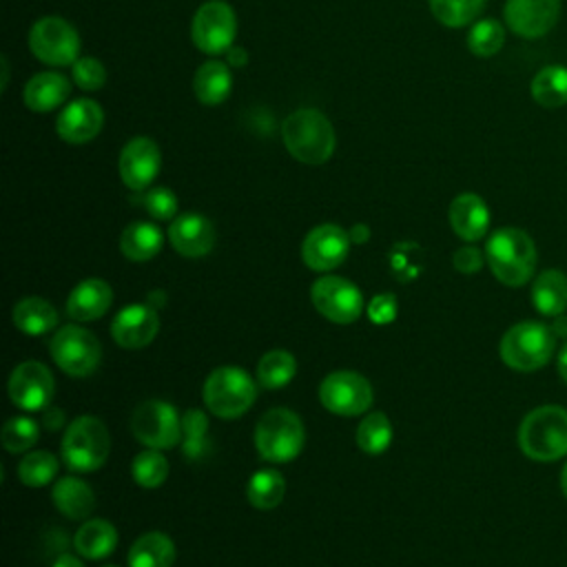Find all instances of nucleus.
<instances>
[{
  "label": "nucleus",
  "mask_w": 567,
  "mask_h": 567,
  "mask_svg": "<svg viewBox=\"0 0 567 567\" xmlns=\"http://www.w3.org/2000/svg\"><path fill=\"white\" fill-rule=\"evenodd\" d=\"M286 151L301 164H326L337 146V135L330 120L317 109H297L281 124Z\"/></svg>",
  "instance_id": "nucleus-1"
},
{
  "label": "nucleus",
  "mask_w": 567,
  "mask_h": 567,
  "mask_svg": "<svg viewBox=\"0 0 567 567\" xmlns=\"http://www.w3.org/2000/svg\"><path fill=\"white\" fill-rule=\"evenodd\" d=\"M485 259L501 284L516 288L527 284L536 270V246L520 228H498L485 244Z\"/></svg>",
  "instance_id": "nucleus-2"
},
{
  "label": "nucleus",
  "mask_w": 567,
  "mask_h": 567,
  "mask_svg": "<svg viewBox=\"0 0 567 567\" xmlns=\"http://www.w3.org/2000/svg\"><path fill=\"white\" fill-rule=\"evenodd\" d=\"M518 447L534 461H558L567 454V410L540 405L518 425Z\"/></svg>",
  "instance_id": "nucleus-3"
},
{
  "label": "nucleus",
  "mask_w": 567,
  "mask_h": 567,
  "mask_svg": "<svg viewBox=\"0 0 567 567\" xmlns=\"http://www.w3.org/2000/svg\"><path fill=\"white\" fill-rule=\"evenodd\" d=\"M556 350V334L549 326L538 321L514 323L501 339L498 352L507 368L518 372H534L549 363Z\"/></svg>",
  "instance_id": "nucleus-4"
},
{
  "label": "nucleus",
  "mask_w": 567,
  "mask_h": 567,
  "mask_svg": "<svg viewBox=\"0 0 567 567\" xmlns=\"http://www.w3.org/2000/svg\"><path fill=\"white\" fill-rule=\"evenodd\" d=\"M306 443L301 419L288 408L268 410L255 427V447L268 463H288L299 456Z\"/></svg>",
  "instance_id": "nucleus-5"
},
{
  "label": "nucleus",
  "mask_w": 567,
  "mask_h": 567,
  "mask_svg": "<svg viewBox=\"0 0 567 567\" xmlns=\"http://www.w3.org/2000/svg\"><path fill=\"white\" fill-rule=\"evenodd\" d=\"M111 450L106 425L97 416L82 414L73 419L62 436V458L73 472L86 474L104 465Z\"/></svg>",
  "instance_id": "nucleus-6"
},
{
  "label": "nucleus",
  "mask_w": 567,
  "mask_h": 567,
  "mask_svg": "<svg viewBox=\"0 0 567 567\" xmlns=\"http://www.w3.org/2000/svg\"><path fill=\"white\" fill-rule=\"evenodd\" d=\"M255 399V381L237 365H219L204 381V403L219 419H239Z\"/></svg>",
  "instance_id": "nucleus-7"
},
{
  "label": "nucleus",
  "mask_w": 567,
  "mask_h": 567,
  "mask_svg": "<svg viewBox=\"0 0 567 567\" xmlns=\"http://www.w3.org/2000/svg\"><path fill=\"white\" fill-rule=\"evenodd\" d=\"M29 49L44 64L69 66L78 60L80 35L64 18L42 16L29 29Z\"/></svg>",
  "instance_id": "nucleus-8"
},
{
  "label": "nucleus",
  "mask_w": 567,
  "mask_h": 567,
  "mask_svg": "<svg viewBox=\"0 0 567 567\" xmlns=\"http://www.w3.org/2000/svg\"><path fill=\"white\" fill-rule=\"evenodd\" d=\"M55 365L69 377H89L102 361V346L97 337L82 326L60 328L49 346Z\"/></svg>",
  "instance_id": "nucleus-9"
},
{
  "label": "nucleus",
  "mask_w": 567,
  "mask_h": 567,
  "mask_svg": "<svg viewBox=\"0 0 567 567\" xmlns=\"http://www.w3.org/2000/svg\"><path fill=\"white\" fill-rule=\"evenodd\" d=\"M133 436L153 450H171L182 441V416L159 399L142 401L131 414Z\"/></svg>",
  "instance_id": "nucleus-10"
},
{
  "label": "nucleus",
  "mask_w": 567,
  "mask_h": 567,
  "mask_svg": "<svg viewBox=\"0 0 567 567\" xmlns=\"http://www.w3.org/2000/svg\"><path fill=\"white\" fill-rule=\"evenodd\" d=\"M237 33V18L228 2L208 0L199 4L190 22L193 44L206 55L226 53Z\"/></svg>",
  "instance_id": "nucleus-11"
},
{
  "label": "nucleus",
  "mask_w": 567,
  "mask_h": 567,
  "mask_svg": "<svg viewBox=\"0 0 567 567\" xmlns=\"http://www.w3.org/2000/svg\"><path fill=\"white\" fill-rule=\"evenodd\" d=\"M319 401L332 414L359 416L372 405V385L359 372L337 370L321 381Z\"/></svg>",
  "instance_id": "nucleus-12"
},
{
  "label": "nucleus",
  "mask_w": 567,
  "mask_h": 567,
  "mask_svg": "<svg viewBox=\"0 0 567 567\" xmlns=\"http://www.w3.org/2000/svg\"><path fill=\"white\" fill-rule=\"evenodd\" d=\"M312 306L332 323H352L363 312L361 290L337 275L319 277L310 288Z\"/></svg>",
  "instance_id": "nucleus-13"
},
{
  "label": "nucleus",
  "mask_w": 567,
  "mask_h": 567,
  "mask_svg": "<svg viewBox=\"0 0 567 567\" xmlns=\"http://www.w3.org/2000/svg\"><path fill=\"white\" fill-rule=\"evenodd\" d=\"M55 392L53 377L49 368L40 361H22L13 368L9 377V399L13 405L38 412L44 410Z\"/></svg>",
  "instance_id": "nucleus-14"
},
{
  "label": "nucleus",
  "mask_w": 567,
  "mask_h": 567,
  "mask_svg": "<svg viewBox=\"0 0 567 567\" xmlns=\"http://www.w3.org/2000/svg\"><path fill=\"white\" fill-rule=\"evenodd\" d=\"M560 16V0H505L503 18L512 33L536 40L547 35Z\"/></svg>",
  "instance_id": "nucleus-15"
},
{
  "label": "nucleus",
  "mask_w": 567,
  "mask_h": 567,
  "mask_svg": "<svg viewBox=\"0 0 567 567\" xmlns=\"http://www.w3.org/2000/svg\"><path fill=\"white\" fill-rule=\"evenodd\" d=\"M350 235L337 224H319L315 226L303 244H301V259L310 270L328 272L343 264L350 250Z\"/></svg>",
  "instance_id": "nucleus-16"
},
{
  "label": "nucleus",
  "mask_w": 567,
  "mask_h": 567,
  "mask_svg": "<svg viewBox=\"0 0 567 567\" xmlns=\"http://www.w3.org/2000/svg\"><path fill=\"white\" fill-rule=\"evenodd\" d=\"M159 166H162L159 146L146 135H137L128 140L120 151V162H117L120 179L131 190H146L157 177Z\"/></svg>",
  "instance_id": "nucleus-17"
},
{
  "label": "nucleus",
  "mask_w": 567,
  "mask_h": 567,
  "mask_svg": "<svg viewBox=\"0 0 567 567\" xmlns=\"http://www.w3.org/2000/svg\"><path fill=\"white\" fill-rule=\"evenodd\" d=\"M159 332V315L148 303H131L111 321V337L126 350L146 348Z\"/></svg>",
  "instance_id": "nucleus-18"
},
{
  "label": "nucleus",
  "mask_w": 567,
  "mask_h": 567,
  "mask_svg": "<svg viewBox=\"0 0 567 567\" xmlns=\"http://www.w3.org/2000/svg\"><path fill=\"white\" fill-rule=\"evenodd\" d=\"M102 124H104L102 106L95 100L80 97V100H71L62 109L55 122V131L69 144H86L102 131Z\"/></svg>",
  "instance_id": "nucleus-19"
},
{
  "label": "nucleus",
  "mask_w": 567,
  "mask_h": 567,
  "mask_svg": "<svg viewBox=\"0 0 567 567\" xmlns=\"http://www.w3.org/2000/svg\"><path fill=\"white\" fill-rule=\"evenodd\" d=\"M168 241L182 257H204L215 246V228L199 213H184L168 226Z\"/></svg>",
  "instance_id": "nucleus-20"
},
{
  "label": "nucleus",
  "mask_w": 567,
  "mask_h": 567,
  "mask_svg": "<svg viewBox=\"0 0 567 567\" xmlns=\"http://www.w3.org/2000/svg\"><path fill=\"white\" fill-rule=\"evenodd\" d=\"M447 217L452 230L465 241L483 239L489 228V208L476 193L456 195L450 204Z\"/></svg>",
  "instance_id": "nucleus-21"
},
{
  "label": "nucleus",
  "mask_w": 567,
  "mask_h": 567,
  "mask_svg": "<svg viewBox=\"0 0 567 567\" xmlns=\"http://www.w3.org/2000/svg\"><path fill=\"white\" fill-rule=\"evenodd\" d=\"M113 301L111 286L104 279H84L80 281L69 299H66V315L75 321H95L100 319Z\"/></svg>",
  "instance_id": "nucleus-22"
},
{
  "label": "nucleus",
  "mask_w": 567,
  "mask_h": 567,
  "mask_svg": "<svg viewBox=\"0 0 567 567\" xmlns=\"http://www.w3.org/2000/svg\"><path fill=\"white\" fill-rule=\"evenodd\" d=\"M71 93L69 80L58 71L35 73L24 84V104L35 113H49L66 102Z\"/></svg>",
  "instance_id": "nucleus-23"
},
{
  "label": "nucleus",
  "mask_w": 567,
  "mask_h": 567,
  "mask_svg": "<svg viewBox=\"0 0 567 567\" xmlns=\"http://www.w3.org/2000/svg\"><path fill=\"white\" fill-rule=\"evenodd\" d=\"M53 505L60 514L73 520H84L95 507V494L93 489L78 476H64L60 478L51 489Z\"/></svg>",
  "instance_id": "nucleus-24"
},
{
  "label": "nucleus",
  "mask_w": 567,
  "mask_h": 567,
  "mask_svg": "<svg viewBox=\"0 0 567 567\" xmlns=\"http://www.w3.org/2000/svg\"><path fill=\"white\" fill-rule=\"evenodd\" d=\"M230 89H233V75L226 62L208 60L195 71L193 93L202 104L206 106L221 104L230 95Z\"/></svg>",
  "instance_id": "nucleus-25"
},
{
  "label": "nucleus",
  "mask_w": 567,
  "mask_h": 567,
  "mask_svg": "<svg viewBox=\"0 0 567 567\" xmlns=\"http://www.w3.org/2000/svg\"><path fill=\"white\" fill-rule=\"evenodd\" d=\"M75 551L82 558L89 560H102L109 554H113L117 545V532L115 527L104 518H89L80 525V529L73 536Z\"/></svg>",
  "instance_id": "nucleus-26"
},
{
  "label": "nucleus",
  "mask_w": 567,
  "mask_h": 567,
  "mask_svg": "<svg viewBox=\"0 0 567 567\" xmlns=\"http://www.w3.org/2000/svg\"><path fill=\"white\" fill-rule=\"evenodd\" d=\"M532 303L545 317H560L567 310V275L549 268L532 286Z\"/></svg>",
  "instance_id": "nucleus-27"
},
{
  "label": "nucleus",
  "mask_w": 567,
  "mask_h": 567,
  "mask_svg": "<svg viewBox=\"0 0 567 567\" xmlns=\"http://www.w3.org/2000/svg\"><path fill=\"white\" fill-rule=\"evenodd\" d=\"M164 246V235L153 221H133L120 235V250L131 261H148Z\"/></svg>",
  "instance_id": "nucleus-28"
},
{
  "label": "nucleus",
  "mask_w": 567,
  "mask_h": 567,
  "mask_svg": "<svg viewBox=\"0 0 567 567\" xmlns=\"http://www.w3.org/2000/svg\"><path fill=\"white\" fill-rule=\"evenodd\" d=\"M13 326L24 334H44L58 326L55 308L42 297H24L13 306Z\"/></svg>",
  "instance_id": "nucleus-29"
},
{
  "label": "nucleus",
  "mask_w": 567,
  "mask_h": 567,
  "mask_svg": "<svg viewBox=\"0 0 567 567\" xmlns=\"http://www.w3.org/2000/svg\"><path fill=\"white\" fill-rule=\"evenodd\" d=\"M175 545L164 532L140 536L128 549V567H173Z\"/></svg>",
  "instance_id": "nucleus-30"
},
{
  "label": "nucleus",
  "mask_w": 567,
  "mask_h": 567,
  "mask_svg": "<svg viewBox=\"0 0 567 567\" xmlns=\"http://www.w3.org/2000/svg\"><path fill=\"white\" fill-rule=\"evenodd\" d=\"M532 97L543 109H558L567 104V66L547 64L532 78Z\"/></svg>",
  "instance_id": "nucleus-31"
},
{
  "label": "nucleus",
  "mask_w": 567,
  "mask_h": 567,
  "mask_svg": "<svg viewBox=\"0 0 567 567\" xmlns=\"http://www.w3.org/2000/svg\"><path fill=\"white\" fill-rule=\"evenodd\" d=\"M284 494H286V478L279 470H272V467L257 470L246 485V498L257 509L277 507Z\"/></svg>",
  "instance_id": "nucleus-32"
},
{
  "label": "nucleus",
  "mask_w": 567,
  "mask_h": 567,
  "mask_svg": "<svg viewBox=\"0 0 567 567\" xmlns=\"http://www.w3.org/2000/svg\"><path fill=\"white\" fill-rule=\"evenodd\" d=\"M297 374V359L286 350H270L257 363V381L266 390L288 385Z\"/></svg>",
  "instance_id": "nucleus-33"
},
{
  "label": "nucleus",
  "mask_w": 567,
  "mask_h": 567,
  "mask_svg": "<svg viewBox=\"0 0 567 567\" xmlns=\"http://www.w3.org/2000/svg\"><path fill=\"white\" fill-rule=\"evenodd\" d=\"M392 443V423L383 412H370L357 427V445L365 454H383Z\"/></svg>",
  "instance_id": "nucleus-34"
},
{
  "label": "nucleus",
  "mask_w": 567,
  "mask_h": 567,
  "mask_svg": "<svg viewBox=\"0 0 567 567\" xmlns=\"http://www.w3.org/2000/svg\"><path fill=\"white\" fill-rule=\"evenodd\" d=\"M208 416L190 408L182 414V450L188 461H197L208 452Z\"/></svg>",
  "instance_id": "nucleus-35"
},
{
  "label": "nucleus",
  "mask_w": 567,
  "mask_h": 567,
  "mask_svg": "<svg viewBox=\"0 0 567 567\" xmlns=\"http://www.w3.org/2000/svg\"><path fill=\"white\" fill-rule=\"evenodd\" d=\"M487 0H430L432 16L452 29L472 24L481 11L485 9Z\"/></svg>",
  "instance_id": "nucleus-36"
},
{
  "label": "nucleus",
  "mask_w": 567,
  "mask_h": 567,
  "mask_svg": "<svg viewBox=\"0 0 567 567\" xmlns=\"http://www.w3.org/2000/svg\"><path fill=\"white\" fill-rule=\"evenodd\" d=\"M505 44V27L494 18H483L467 33V49L478 58L496 55Z\"/></svg>",
  "instance_id": "nucleus-37"
},
{
  "label": "nucleus",
  "mask_w": 567,
  "mask_h": 567,
  "mask_svg": "<svg viewBox=\"0 0 567 567\" xmlns=\"http://www.w3.org/2000/svg\"><path fill=\"white\" fill-rule=\"evenodd\" d=\"M55 474H58V458L47 450L29 452L18 463V478L27 487H42L51 483Z\"/></svg>",
  "instance_id": "nucleus-38"
},
{
  "label": "nucleus",
  "mask_w": 567,
  "mask_h": 567,
  "mask_svg": "<svg viewBox=\"0 0 567 567\" xmlns=\"http://www.w3.org/2000/svg\"><path fill=\"white\" fill-rule=\"evenodd\" d=\"M40 436V425L35 423V419L27 416V414H20V416H11L4 425H2V434H0V441H2V447L11 454H18V452H27L35 445Z\"/></svg>",
  "instance_id": "nucleus-39"
},
{
  "label": "nucleus",
  "mask_w": 567,
  "mask_h": 567,
  "mask_svg": "<svg viewBox=\"0 0 567 567\" xmlns=\"http://www.w3.org/2000/svg\"><path fill=\"white\" fill-rule=\"evenodd\" d=\"M133 478L146 489L159 487L168 476V461L159 450H144L133 458Z\"/></svg>",
  "instance_id": "nucleus-40"
},
{
  "label": "nucleus",
  "mask_w": 567,
  "mask_h": 567,
  "mask_svg": "<svg viewBox=\"0 0 567 567\" xmlns=\"http://www.w3.org/2000/svg\"><path fill=\"white\" fill-rule=\"evenodd\" d=\"M137 202L144 206V210L157 219V221H166L173 219L177 213V197L171 188L166 186H155L151 190H142V195L137 197Z\"/></svg>",
  "instance_id": "nucleus-41"
},
{
  "label": "nucleus",
  "mask_w": 567,
  "mask_h": 567,
  "mask_svg": "<svg viewBox=\"0 0 567 567\" xmlns=\"http://www.w3.org/2000/svg\"><path fill=\"white\" fill-rule=\"evenodd\" d=\"M73 82L82 91H100L106 82V69L97 58L84 55L73 62Z\"/></svg>",
  "instance_id": "nucleus-42"
},
{
  "label": "nucleus",
  "mask_w": 567,
  "mask_h": 567,
  "mask_svg": "<svg viewBox=\"0 0 567 567\" xmlns=\"http://www.w3.org/2000/svg\"><path fill=\"white\" fill-rule=\"evenodd\" d=\"M483 261H485L483 252H481L478 248H474V246H463V248H458V250L454 252V257H452L454 268H456L458 272H463V275H474V272H478V270L483 268Z\"/></svg>",
  "instance_id": "nucleus-43"
},
{
  "label": "nucleus",
  "mask_w": 567,
  "mask_h": 567,
  "mask_svg": "<svg viewBox=\"0 0 567 567\" xmlns=\"http://www.w3.org/2000/svg\"><path fill=\"white\" fill-rule=\"evenodd\" d=\"M368 315L374 323H388L396 315V299L390 292L377 295L368 308Z\"/></svg>",
  "instance_id": "nucleus-44"
},
{
  "label": "nucleus",
  "mask_w": 567,
  "mask_h": 567,
  "mask_svg": "<svg viewBox=\"0 0 567 567\" xmlns=\"http://www.w3.org/2000/svg\"><path fill=\"white\" fill-rule=\"evenodd\" d=\"M226 60H228V64L230 66H244L246 62H248V53L241 49V47H230L228 51H226Z\"/></svg>",
  "instance_id": "nucleus-45"
},
{
  "label": "nucleus",
  "mask_w": 567,
  "mask_h": 567,
  "mask_svg": "<svg viewBox=\"0 0 567 567\" xmlns=\"http://www.w3.org/2000/svg\"><path fill=\"white\" fill-rule=\"evenodd\" d=\"M51 567H84V563L71 554H60Z\"/></svg>",
  "instance_id": "nucleus-46"
},
{
  "label": "nucleus",
  "mask_w": 567,
  "mask_h": 567,
  "mask_svg": "<svg viewBox=\"0 0 567 567\" xmlns=\"http://www.w3.org/2000/svg\"><path fill=\"white\" fill-rule=\"evenodd\" d=\"M368 235H370V233H368V226H363V224H357V226L352 228V233H350V239L361 244V241H365V239H368Z\"/></svg>",
  "instance_id": "nucleus-47"
},
{
  "label": "nucleus",
  "mask_w": 567,
  "mask_h": 567,
  "mask_svg": "<svg viewBox=\"0 0 567 567\" xmlns=\"http://www.w3.org/2000/svg\"><path fill=\"white\" fill-rule=\"evenodd\" d=\"M558 374L563 377V381L567 383V346H563L560 354H558Z\"/></svg>",
  "instance_id": "nucleus-48"
},
{
  "label": "nucleus",
  "mask_w": 567,
  "mask_h": 567,
  "mask_svg": "<svg viewBox=\"0 0 567 567\" xmlns=\"http://www.w3.org/2000/svg\"><path fill=\"white\" fill-rule=\"evenodd\" d=\"M560 487H563V494H565V498H567V465H565L563 472H560Z\"/></svg>",
  "instance_id": "nucleus-49"
},
{
  "label": "nucleus",
  "mask_w": 567,
  "mask_h": 567,
  "mask_svg": "<svg viewBox=\"0 0 567 567\" xmlns=\"http://www.w3.org/2000/svg\"><path fill=\"white\" fill-rule=\"evenodd\" d=\"M106 567H115V565H106Z\"/></svg>",
  "instance_id": "nucleus-50"
}]
</instances>
